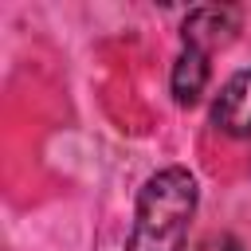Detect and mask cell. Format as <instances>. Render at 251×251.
Instances as JSON below:
<instances>
[{
	"label": "cell",
	"mask_w": 251,
	"mask_h": 251,
	"mask_svg": "<svg viewBox=\"0 0 251 251\" xmlns=\"http://www.w3.org/2000/svg\"><path fill=\"white\" fill-rule=\"evenodd\" d=\"M196 200H200V188L188 169L169 165L153 173L137 192L133 231H129L126 251H184Z\"/></svg>",
	"instance_id": "6da1fadb"
},
{
	"label": "cell",
	"mask_w": 251,
	"mask_h": 251,
	"mask_svg": "<svg viewBox=\"0 0 251 251\" xmlns=\"http://www.w3.org/2000/svg\"><path fill=\"white\" fill-rule=\"evenodd\" d=\"M239 31V8L231 4H204V8H192L180 24V39L184 47H196L212 59V51L227 47Z\"/></svg>",
	"instance_id": "7a4b0ae2"
},
{
	"label": "cell",
	"mask_w": 251,
	"mask_h": 251,
	"mask_svg": "<svg viewBox=\"0 0 251 251\" xmlns=\"http://www.w3.org/2000/svg\"><path fill=\"white\" fill-rule=\"evenodd\" d=\"M212 126L227 137H251V67L235 71L220 86L212 102Z\"/></svg>",
	"instance_id": "3957f363"
},
{
	"label": "cell",
	"mask_w": 251,
	"mask_h": 251,
	"mask_svg": "<svg viewBox=\"0 0 251 251\" xmlns=\"http://www.w3.org/2000/svg\"><path fill=\"white\" fill-rule=\"evenodd\" d=\"M173 98L176 106H196L204 86H208V55L196 47H180L176 63H173Z\"/></svg>",
	"instance_id": "277c9868"
},
{
	"label": "cell",
	"mask_w": 251,
	"mask_h": 251,
	"mask_svg": "<svg viewBox=\"0 0 251 251\" xmlns=\"http://www.w3.org/2000/svg\"><path fill=\"white\" fill-rule=\"evenodd\" d=\"M196 251H239V243H235L231 235H212V239H204Z\"/></svg>",
	"instance_id": "5b68a950"
}]
</instances>
